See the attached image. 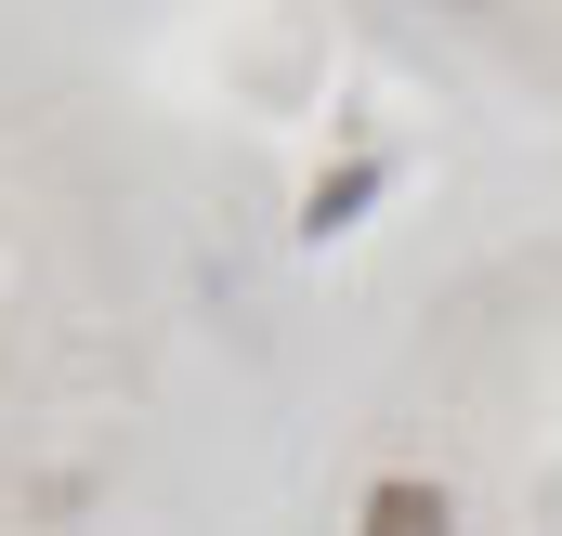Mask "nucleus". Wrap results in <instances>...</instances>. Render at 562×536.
I'll use <instances>...</instances> for the list:
<instances>
[{"label":"nucleus","mask_w":562,"mask_h":536,"mask_svg":"<svg viewBox=\"0 0 562 536\" xmlns=\"http://www.w3.org/2000/svg\"><path fill=\"white\" fill-rule=\"evenodd\" d=\"M353 536H458V511H445V484H419V471H393L380 498H367V524Z\"/></svg>","instance_id":"f257e3e1"},{"label":"nucleus","mask_w":562,"mask_h":536,"mask_svg":"<svg viewBox=\"0 0 562 536\" xmlns=\"http://www.w3.org/2000/svg\"><path fill=\"white\" fill-rule=\"evenodd\" d=\"M367 197H380V170H340V183H314V210H301V236H340V223H353Z\"/></svg>","instance_id":"f03ea898"}]
</instances>
